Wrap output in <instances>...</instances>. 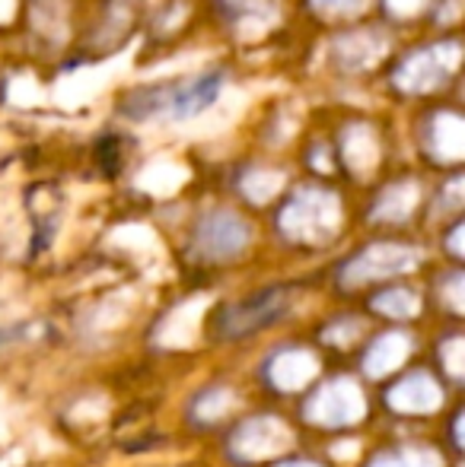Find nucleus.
<instances>
[{
	"instance_id": "nucleus-3",
	"label": "nucleus",
	"mask_w": 465,
	"mask_h": 467,
	"mask_svg": "<svg viewBox=\"0 0 465 467\" xmlns=\"http://www.w3.org/2000/svg\"><path fill=\"white\" fill-rule=\"evenodd\" d=\"M366 0H312L319 13H332V16H344V13H357Z\"/></svg>"
},
{
	"instance_id": "nucleus-4",
	"label": "nucleus",
	"mask_w": 465,
	"mask_h": 467,
	"mask_svg": "<svg viewBox=\"0 0 465 467\" xmlns=\"http://www.w3.org/2000/svg\"><path fill=\"white\" fill-rule=\"evenodd\" d=\"M389 4H392V10H396V13H411V10H417V6H421L417 0H389Z\"/></svg>"
},
{
	"instance_id": "nucleus-2",
	"label": "nucleus",
	"mask_w": 465,
	"mask_h": 467,
	"mask_svg": "<svg viewBox=\"0 0 465 467\" xmlns=\"http://www.w3.org/2000/svg\"><path fill=\"white\" fill-rule=\"evenodd\" d=\"M456 64H460V45H430V48L415 51V55H408L398 64L396 87L405 89V93H428V89L443 87L453 77Z\"/></svg>"
},
{
	"instance_id": "nucleus-5",
	"label": "nucleus",
	"mask_w": 465,
	"mask_h": 467,
	"mask_svg": "<svg viewBox=\"0 0 465 467\" xmlns=\"http://www.w3.org/2000/svg\"><path fill=\"white\" fill-rule=\"evenodd\" d=\"M230 6H248V0H227Z\"/></svg>"
},
{
	"instance_id": "nucleus-1",
	"label": "nucleus",
	"mask_w": 465,
	"mask_h": 467,
	"mask_svg": "<svg viewBox=\"0 0 465 467\" xmlns=\"http://www.w3.org/2000/svg\"><path fill=\"white\" fill-rule=\"evenodd\" d=\"M224 83V70H205V74H195L188 80L141 87L122 99L118 111L131 121H188L217 102Z\"/></svg>"
}]
</instances>
